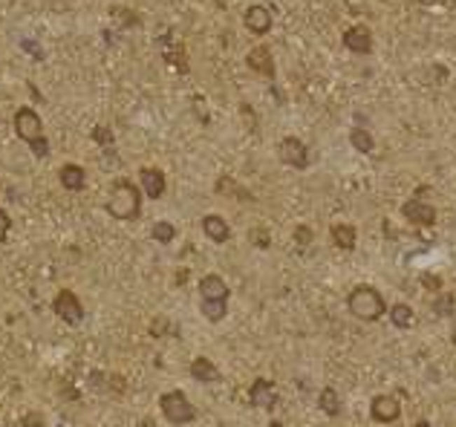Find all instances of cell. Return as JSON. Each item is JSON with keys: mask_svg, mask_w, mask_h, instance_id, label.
I'll return each instance as SVG.
<instances>
[{"mask_svg": "<svg viewBox=\"0 0 456 427\" xmlns=\"http://www.w3.org/2000/svg\"><path fill=\"white\" fill-rule=\"evenodd\" d=\"M107 214L113 220H136L141 214V191L130 179H118L107 200Z\"/></svg>", "mask_w": 456, "mask_h": 427, "instance_id": "cell-1", "label": "cell"}, {"mask_svg": "<svg viewBox=\"0 0 456 427\" xmlns=\"http://www.w3.org/2000/svg\"><path fill=\"white\" fill-rule=\"evenodd\" d=\"M347 306H350V312L361 321H378L387 312V303H384V298L373 286H355L347 298Z\"/></svg>", "mask_w": 456, "mask_h": 427, "instance_id": "cell-2", "label": "cell"}, {"mask_svg": "<svg viewBox=\"0 0 456 427\" xmlns=\"http://www.w3.org/2000/svg\"><path fill=\"white\" fill-rule=\"evenodd\" d=\"M159 407L165 413V419L171 424H191L197 419V407L188 401V396L182 390H171L159 398Z\"/></svg>", "mask_w": 456, "mask_h": 427, "instance_id": "cell-3", "label": "cell"}, {"mask_svg": "<svg viewBox=\"0 0 456 427\" xmlns=\"http://www.w3.org/2000/svg\"><path fill=\"white\" fill-rule=\"evenodd\" d=\"M53 312H55L64 323H69V326H78V323L84 321V306H81V300H78V295H76L73 289H61V292L55 295Z\"/></svg>", "mask_w": 456, "mask_h": 427, "instance_id": "cell-4", "label": "cell"}, {"mask_svg": "<svg viewBox=\"0 0 456 427\" xmlns=\"http://www.w3.org/2000/svg\"><path fill=\"white\" fill-rule=\"evenodd\" d=\"M15 133H18V139L27 141V145H32L35 139H41L43 136V122H41L38 110H32V107H18L15 110Z\"/></svg>", "mask_w": 456, "mask_h": 427, "instance_id": "cell-5", "label": "cell"}, {"mask_svg": "<svg viewBox=\"0 0 456 427\" xmlns=\"http://www.w3.org/2000/svg\"><path fill=\"white\" fill-rule=\"evenodd\" d=\"M280 159L286 164H292V168L303 171V168H309V148L303 145L298 136H286L280 141Z\"/></svg>", "mask_w": 456, "mask_h": 427, "instance_id": "cell-6", "label": "cell"}, {"mask_svg": "<svg viewBox=\"0 0 456 427\" xmlns=\"http://www.w3.org/2000/svg\"><path fill=\"white\" fill-rule=\"evenodd\" d=\"M401 214H404V220H410L416 225H434L436 223V208L424 200H407L401 205Z\"/></svg>", "mask_w": 456, "mask_h": 427, "instance_id": "cell-7", "label": "cell"}, {"mask_svg": "<svg viewBox=\"0 0 456 427\" xmlns=\"http://www.w3.org/2000/svg\"><path fill=\"white\" fill-rule=\"evenodd\" d=\"M370 413H373V419L381 421V424H393V421H399L401 407H399V401H396L393 396H375L373 405H370Z\"/></svg>", "mask_w": 456, "mask_h": 427, "instance_id": "cell-8", "label": "cell"}, {"mask_svg": "<svg viewBox=\"0 0 456 427\" xmlns=\"http://www.w3.org/2000/svg\"><path fill=\"white\" fill-rule=\"evenodd\" d=\"M243 20H246V29L251 35H266L272 29V12L266 6H260V4H251L246 9V18Z\"/></svg>", "mask_w": 456, "mask_h": 427, "instance_id": "cell-9", "label": "cell"}, {"mask_svg": "<svg viewBox=\"0 0 456 427\" xmlns=\"http://www.w3.org/2000/svg\"><path fill=\"white\" fill-rule=\"evenodd\" d=\"M344 46L355 55H367L373 50V32L367 27H350L344 32Z\"/></svg>", "mask_w": 456, "mask_h": 427, "instance_id": "cell-10", "label": "cell"}, {"mask_svg": "<svg viewBox=\"0 0 456 427\" xmlns=\"http://www.w3.org/2000/svg\"><path fill=\"white\" fill-rule=\"evenodd\" d=\"M249 398H251L254 407H263V410H272L277 405V393H275V387L266 382V378H257V382L251 384Z\"/></svg>", "mask_w": 456, "mask_h": 427, "instance_id": "cell-11", "label": "cell"}, {"mask_svg": "<svg viewBox=\"0 0 456 427\" xmlns=\"http://www.w3.org/2000/svg\"><path fill=\"white\" fill-rule=\"evenodd\" d=\"M139 179H141V191H145L151 200H159L165 194V188H167L165 174L159 168H141L139 171Z\"/></svg>", "mask_w": 456, "mask_h": 427, "instance_id": "cell-12", "label": "cell"}, {"mask_svg": "<svg viewBox=\"0 0 456 427\" xmlns=\"http://www.w3.org/2000/svg\"><path fill=\"white\" fill-rule=\"evenodd\" d=\"M249 66L254 69V73L260 76H266V78H275V58L269 52V46H254V50L246 55Z\"/></svg>", "mask_w": 456, "mask_h": 427, "instance_id": "cell-13", "label": "cell"}, {"mask_svg": "<svg viewBox=\"0 0 456 427\" xmlns=\"http://www.w3.org/2000/svg\"><path fill=\"white\" fill-rule=\"evenodd\" d=\"M58 179H61V188H67V191H81V188L87 185V174H84L81 164H76V162L61 164Z\"/></svg>", "mask_w": 456, "mask_h": 427, "instance_id": "cell-14", "label": "cell"}, {"mask_svg": "<svg viewBox=\"0 0 456 427\" xmlns=\"http://www.w3.org/2000/svg\"><path fill=\"white\" fill-rule=\"evenodd\" d=\"M200 295L202 300H228V286L220 274H205L200 280Z\"/></svg>", "mask_w": 456, "mask_h": 427, "instance_id": "cell-15", "label": "cell"}, {"mask_svg": "<svg viewBox=\"0 0 456 427\" xmlns=\"http://www.w3.org/2000/svg\"><path fill=\"white\" fill-rule=\"evenodd\" d=\"M202 231L211 243H226L231 237V228L228 223L220 217V214H208V217H202Z\"/></svg>", "mask_w": 456, "mask_h": 427, "instance_id": "cell-16", "label": "cell"}, {"mask_svg": "<svg viewBox=\"0 0 456 427\" xmlns=\"http://www.w3.org/2000/svg\"><path fill=\"white\" fill-rule=\"evenodd\" d=\"M191 375L197 378V382H205V384H214V382H220V370L217 364H214L211 358H194L191 361Z\"/></svg>", "mask_w": 456, "mask_h": 427, "instance_id": "cell-17", "label": "cell"}, {"mask_svg": "<svg viewBox=\"0 0 456 427\" xmlns=\"http://www.w3.org/2000/svg\"><path fill=\"white\" fill-rule=\"evenodd\" d=\"M329 234H332V243L338 246V248H344V251H352L355 248V228L350 223H335Z\"/></svg>", "mask_w": 456, "mask_h": 427, "instance_id": "cell-18", "label": "cell"}, {"mask_svg": "<svg viewBox=\"0 0 456 427\" xmlns=\"http://www.w3.org/2000/svg\"><path fill=\"white\" fill-rule=\"evenodd\" d=\"M318 405H321V410L326 413V416H341V398H338V393H335L332 387H324L321 390V398H318Z\"/></svg>", "mask_w": 456, "mask_h": 427, "instance_id": "cell-19", "label": "cell"}, {"mask_svg": "<svg viewBox=\"0 0 456 427\" xmlns=\"http://www.w3.org/2000/svg\"><path fill=\"white\" fill-rule=\"evenodd\" d=\"M350 141H352V148H355L358 153H370V150H375V139H373L364 127H352Z\"/></svg>", "mask_w": 456, "mask_h": 427, "instance_id": "cell-20", "label": "cell"}, {"mask_svg": "<svg viewBox=\"0 0 456 427\" xmlns=\"http://www.w3.org/2000/svg\"><path fill=\"white\" fill-rule=\"evenodd\" d=\"M390 321H393L399 329L413 326V309H410L407 303H393V306H390Z\"/></svg>", "mask_w": 456, "mask_h": 427, "instance_id": "cell-21", "label": "cell"}, {"mask_svg": "<svg viewBox=\"0 0 456 427\" xmlns=\"http://www.w3.org/2000/svg\"><path fill=\"white\" fill-rule=\"evenodd\" d=\"M151 237L156 243H174V237H177V228H174V223H167V220H159V223H153V228H151Z\"/></svg>", "mask_w": 456, "mask_h": 427, "instance_id": "cell-22", "label": "cell"}, {"mask_svg": "<svg viewBox=\"0 0 456 427\" xmlns=\"http://www.w3.org/2000/svg\"><path fill=\"white\" fill-rule=\"evenodd\" d=\"M165 58H167V64H171V66H177L179 73H188V61H185L182 46H167V41H165Z\"/></svg>", "mask_w": 456, "mask_h": 427, "instance_id": "cell-23", "label": "cell"}, {"mask_svg": "<svg viewBox=\"0 0 456 427\" xmlns=\"http://www.w3.org/2000/svg\"><path fill=\"white\" fill-rule=\"evenodd\" d=\"M202 315L208 321H223L226 318V300H202Z\"/></svg>", "mask_w": 456, "mask_h": 427, "instance_id": "cell-24", "label": "cell"}, {"mask_svg": "<svg viewBox=\"0 0 456 427\" xmlns=\"http://www.w3.org/2000/svg\"><path fill=\"white\" fill-rule=\"evenodd\" d=\"M453 295L450 292H439L436 295V300H434V312L439 315V318H448V315H453Z\"/></svg>", "mask_w": 456, "mask_h": 427, "instance_id": "cell-25", "label": "cell"}, {"mask_svg": "<svg viewBox=\"0 0 456 427\" xmlns=\"http://www.w3.org/2000/svg\"><path fill=\"white\" fill-rule=\"evenodd\" d=\"M110 15L122 23V27H139V15L133 9H125V6H113Z\"/></svg>", "mask_w": 456, "mask_h": 427, "instance_id": "cell-26", "label": "cell"}, {"mask_svg": "<svg viewBox=\"0 0 456 427\" xmlns=\"http://www.w3.org/2000/svg\"><path fill=\"white\" fill-rule=\"evenodd\" d=\"M92 141H95V145H102V148H113L116 136H113V130L107 125H95L92 127Z\"/></svg>", "mask_w": 456, "mask_h": 427, "instance_id": "cell-27", "label": "cell"}, {"mask_svg": "<svg viewBox=\"0 0 456 427\" xmlns=\"http://www.w3.org/2000/svg\"><path fill=\"white\" fill-rule=\"evenodd\" d=\"M422 286H424L427 292H436V295H439V292H442V277L434 274V272H424V274H422Z\"/></svg>", "mask_w": 456, "mask_h": 427, "instance_id": "cell-28", "label": "cell"}, {"mask_svg": "<svg viewBox=\"0 0 456 427\" xmlns=\"http://www.w3.org/2000/svg\"><path fill=\"white\" fill-rule=\"evenodd\" d=\"M29 150L38 156V159H43V156H50V141H46V136H41V139H35L32 145H29Z\"/></svg>", "mask_w": 456, "mask_h": 427, "instance_id": "cell-29", "label": "cell"}, {"mask_svg": "<svg viewBox=\"0 0 456 427\" xmlns=\"http://www.w3.org/2000/svg\"><path fill=\"white\" fill-rule=\"evenodd\" d=\"M20 427H46V421H43V416L41 413H23V419H20Z\"/></svg>", "mask_w": 456, "mask_h": 427, "instance_id": "cell-30", "label": "cell"}, {"mask_svg": "<svg viewBox=\"0 0 456 427\" xmlns=\"http://www.w3.org/2000/svg\"><path fill=\"white\" fill-rule=\"evenodd\" d=\"M12 231V220H9V214L0 208V243H6V237Z\"/></svg>", "mask_w": 456, "mask_h": 427, "instance_id": "cell-31", "label": "cell"}, {"mask_svg": "<svg viewBox=\"0 0 456 427\" xmlns=\"http://www.w3.org/2000/svg\"><path fill=\"white\" fill-rule=\"evenodd\" d=\"M240 113H243V118L249 122V130L257 133V115H254V110H251L249 104H240Z\"/></svg>", "mask_w": 456, "mask_h": 427, "instance_id": "cell-32", "label": "cell"}, {"mask_svg": "<svg viewBox=\"0 0 456 427\" xmlns=\"http://www.w3.org/2000/svg\"><path fill=\"white\" fill-rule=\"evenodd\" d=\"M295 240H298L300 246H309V243H312V231H309L306 225H298V228H295Z\"/></svg>", "mask_w": 456, "mask_h": 427, "instance_id": "cell-33", "label": "cell"}, {"mask_svg": "<svg viewBox=\"0 0 456 427\" xmlns=\"http://www.w3.org/2000/svg\"><path fill=\"white\" fill-rule=\"evenodd\" d=\"M251 240H257L254 246H260V248H266V246H269V237H266V231H251Z\"/></svg>", "mask_w": 456, "mask_h": 427, "instance_id": "cell-34", "label": "cell"}, {"mask_svg": "<svg viewBox=\"0 0 456 427\" xmlns=\"http://www.w3.org/2000/svg\"><path fill=\"white\" fill-rule=\"evenodd\" d=\"M419 4H424V6H436V4H445V0H419Z\"/></svg>", "mask_w": 456, "mask_h": 427, "instance_id": "cell-35", "label": "cell"}, {"mask_svg": "<svg viewBox=\"0 0 456 427\" xmlns=\"http://www.w3.org/2000/svg\"><path fill=\"white\" fill-rule=\"evenodd\" d=\"M416 427H434V424H430V421H419Z\"/></svg>", "mask_w": 456, "mask_h": 427, "instance_id": "cell-36", "label": "cell"}, {"mask_svg": "<svg viewBox=\"0 0 456 427\" xmlns=\"http://www.w3.org/2000/svg\"><path fill=\"white\" fill-rule=\"evenodd\" d=\"M269 427H283V424H280V421H272V424H269Z\"/></svg>", "mask_w": 456, "mask_h": 427, "instance_id": "cell-37", "label": "cell"}, {"mask_svg": "<svg viewBox=\"0 0 456 427\" xmlns=\"http://www.w3.org/2000/svg\"><path fill=\"white\" fill-rule=\"evenodd\" d=\"M453 344H456V326H453Z\"/></svg>", "mask_w": 456, "mask_h": 427, "instance_id": "cell-38", "label": "cell"}]
</instances>
